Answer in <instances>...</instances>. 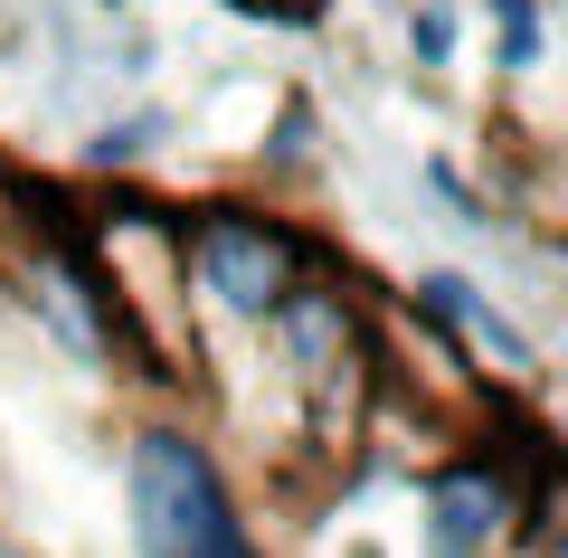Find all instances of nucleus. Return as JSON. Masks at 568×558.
<instances>
[{
  "label": "nucleus",
  "mask_w": 568,
  "mask_h": 558,
  "mask_svg": "<svg viewBox=\"0 0 568 558\" xmlns=\"http://www.w3.org/2000/svg\"><path fill=\"white\" fill-rule=\"evenodd\" d=\"M493 20H503V67L540 58V10H530V0H493Z\"/></svg>",
  "instance_id": "7"
},
{
  "label": "nucleus",
  "mask_w": 568,
  "mask_h": 558,
  "mask_svg": "<svg viewBox=\"0 0 568 558\" xmlns=\"http://www.w3.org/2000/svg\"><path fill=\"white\" fill-rule=\"evenodd\" d=\"M407 39H417V58H426V67H446V48H455V20L436 10V0H426L417 20H407Z\"/></svg>",
  "instance_id": "9"
},
{
  "label": "nucleus",
  "mask_w": 568,
  "mask_h": 558,
  "mask_svg": "<svg viewBox=\"0 0 568 558\" xmlns=\"http://www.w3.org/2000/svg\"><path fill=\"white\" fill-rule=\"evenodd\" d=\"M133 539L142 558H256L219 464L171 426L133 436Z\"/></svg>",
  "instance_id": "1"
},
{
  "label": "nucleus",
  "mask_w": 568,
  "mask_h": 558,
  "mask_svg": "<svg viewBox=\"0 0 568 558\" xmlns=\"http://www.w3.org/2000/svg\"><path fill=\"white\" fill-rule=\"evenodd\" d=\"M275 332H284V351H294V369L323 379L332 351H342V303H332V294H284L275 303Z\"/></svg>",
  "instance_id": "6"
},
{
  "label": "nucleus",
  "mask_w": 568,
  "mask_h": 558,
  "mask_svg": "<svg viewBox=\"0 0 568 558\" xmlns=\"http://www.w3.org/2000/svg\"><path fill=\"white\" fill-rule=\"evenodd\" d=\"M503 511H511V493L493 474H446L436 501H426V549L436 558H484L493 530H503Z\"/></svg>",
  "instance_id": "3"
},
{
  "label": "nucleus",
  "mask_w": 568,
  "mask_h": 558,
  "mask_svg": "<svg viewBox=\"0 0 568 558\" xmlns=\"http://www.w3.org/2000/svg\"><path fill=\"white\" fill-rule=\"evenodd\" d=\"M0 558H20V549H0Z\"/></svg>",
  "instance_id": "10"
},
{
  "label": "nucleus",
  "mask_w": 568,
  "mask_h": 558,
  "mask_svg": "<svg viewBox=\"0 0 568 558\" xmlns=\"http://www.w3.org/2000/svg\"><path fill=\"white\" fill-rule=\"evenodd\" d=\"M190 256H200V284L227 313H275L294 294V237L284 227H256V219H227L219 209V219H200Z\"/></svg>",
  "instance_id": "2"
},
{
  "label": "nucleus",
  "mask_w": 568,
  "mask_h": 558,
  "mask_svg": "<svg viewBox=\"0 0 568 558\" xmlns=\"http://www.w3.org/2000/svg\"><path fill=\"white\" fill-rule=\"evenodd\" d=\"M152 133H162V114H133V123H104L85 152H95V161H133V152H152Z\"/></svg>",
  "instance_id": "8"
},
{
  "label": "nucleus",
  "mask_w": 568,
  "mask_h": 558,
  "mask_svg": "<svg viewBox=\"0 0 568 558\" xmlns=\"http://www.w3.org/2000/svg\"><path fill=\"white\" fill-rule=\"evenodd\" d=\"M39 313L58 322V332L77 341L85 359H104V322H95V284H85V265L67 256V246H58V256H39Z\"/></svg>",
  "instance_id": "5"
},
{
  "label": "nucleus",
  "mask_w": 568,
  "mask_h": 558,
  "mask_svg": "<svg viewBox=\"0 0 568 558\" xmlns=\"http://www.w3.org/2000/svg\"><path fill=\"white\" fill-rule=\"evenodd\" d=\"M417 303H426V313H436V322H455V332H465L474 351H493V359H503V369H511V379H521V369H530V341L511 332V322L493 313V303L474 294L465 275H426V284H417Z\"/></svg>",
  "instance_id": "4"
}]
</instances>
